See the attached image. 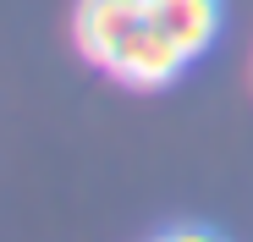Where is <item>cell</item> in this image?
<instances>
[{
    "label": "cell",
    "mask_w": 253,
    "mask_h": 242,
    "mask_svg": "<svg viewBox=\"0 0 253 242\" xmlns=\"http://www.w3.org/2000/svg\"><path fill=\"white\" fill-rule=\"evenodd\" d=\"M72 33L77 50L126 88H165L187 66L171 33L149 17V0H77Z\"/></svg>",
    "instance_id": "obj_1"
},
{
    "label": "cell",
    "mask_w": 253,
    "mask_h": 242,
    "mask_svg": "<svg viewBox=\"0 0 253 242\" xmlns=\"http://www.w3.org/2000/svg\"><path fill=\"white\" fill-rule=\"evenodd\" d=\"M149 17L171 33V44L187 61L220 39V0H149Z\"/></svg>",
    "instance_id": "obj_2"
},
{
    "label": "cell",
    "mask_w": 253,
    "mask_h": 242,
    "mask_svg": "<svg viewBox=\"0 0 253 242\" xmlns=\"http://www.w3.org/2000/svg\"><path fill=\"white\" fill-rule=\"evenodd\" d=\"M154 242H220V237L204 231V226H176V231H165V237H154Z\"/></svg>",
    "instance_id": "obj_3"
}]
</instances>
